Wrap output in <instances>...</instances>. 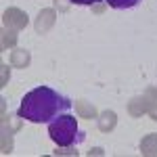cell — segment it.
I'll return each mask as SVG.
<instances>
[{"label": "cell", "mask_w": 157, "mask_h": 157, "mask_svg": "<svg viewBox=\"0 0 157 157\" xmlns=\"http://www.w3.org/2000/svg\"><path fill=\"white\" fill-rule=\"evenodd\" d=\"M71 98L57 92L50 86H38L21 98L17 115L25 121H32V124H50L59 115L71 111Z\"/></svg>", "instance_id": "obj_1"}, {"label": "cell", "mask_w": 157, "mask_h": 157, "mask_svg": "<svg viewBox=\"0 0 157 157\" xmlns=\"http://www.w3.org/2000/svg\"><path fill=\"white\" fill-rule=\"evenodd\" d=\"M48 136H50V140L57 147H61V149L75 147L86 138L84 132L78 128V120L73 117L69 111L59 115L57 120H52L48 124Z\"/></svg>", "instance_id": "obj_2"}, {"label": "cell", "mask_w": 157, "mask_h": 157, "mask_svg": "<svg viewBox=\"0 0 157 157\" xmlns=\"http://www.w3.org/2000/svg\"><path fill=\"white\" fill-rule=\"evenodd\" d=\"M111 9H132L136 4H140L143 0H105Z\"/></svg>", "instance_id": "obj_3"}, {"label": "cell", "mask_w": 157, "mask_h": 157, "mask_svg": "<svg viewBox=\"0 0 157 157\" xmlns=\"http://www.w3.org/2000/svg\"><path fill=\"white\" fill-rule=\"evenodd\" d=\"M73 4H82V6H90V4H97L101 0H71Z\"/></svg>", "instance_id": "obj_4"}]
</instances>
